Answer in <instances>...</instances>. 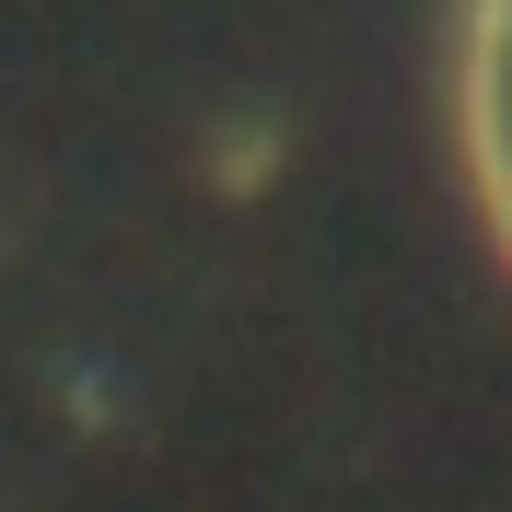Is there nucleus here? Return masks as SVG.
<instances>
[{
  "instance_id": "obj_1",
  "label": "nucleus",
  "mask_w": 512,
  "mask_h": 512,
  "mask_svg": "<svg viewBox=\"0 0 512 512\" xmlns=\"http://www.w3.org/2000/svg\"><path fill=\"white\" fill-rule=\"evenodd\" d=\"M454 128H466V175L478 210L512 256V0H466V59H454Z\"/></svg>"
}]
</instances>
